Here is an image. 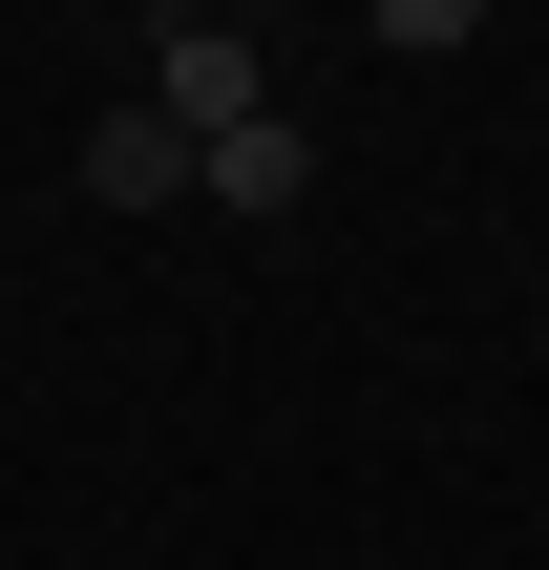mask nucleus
I'll use <instances>...</instances> for the list:
<instances>
[{"instance_id":"2","label":"nucleus","mask_w":549,"mask_h":570,"mask_svg":"<svg viewBox=\"0 0 549 570\" xmlns=\"http://www.w3.org/2000/svg\"><path fill=\"white\" fill-rule=\"evenodd\" d=\"M190 212H233V233H296V212H317V127H296V106L212 127V148H190Z\"/></svg>"},{"instance_id":"1","label":"nucleus","mask_w":549,"mask_h":570,"mask_svg":"<svg viewBox=\"0 0 549 570\" xmlns=\"http://www.w3.org/2000/svg\"><path fill=\"white\" fill-rule=\"evenodd\" d=\"M148 106L212 148V127H254V106H275V42H254V21H148Z\"/></svg>"},{"instance_id":"3","label":"nucleus","mask_w":549,"mask_h":570,"mask_svg":"<svg viewBox=\"0 0 549 570\" xmlns=\"http://www.w3.org/2000/svg\"><path fill=\"white\" fill-rule=\"evenodd\" d=\"M85 190H106V212H190V127H169V106H106V127H85Z\"/></svg>"}]
</instances>
